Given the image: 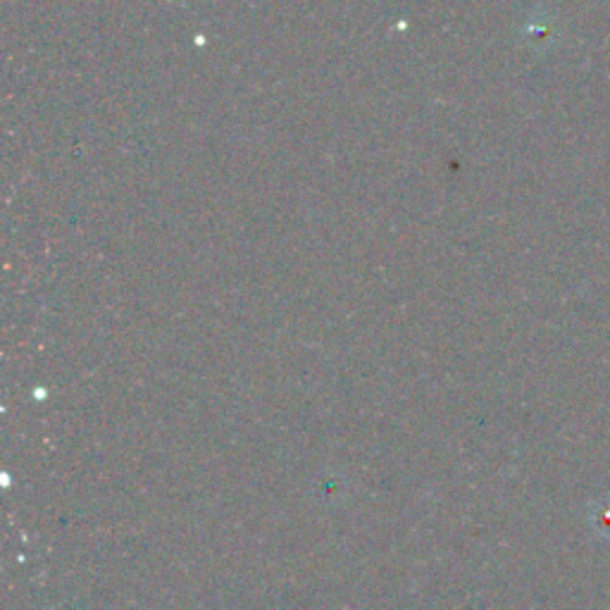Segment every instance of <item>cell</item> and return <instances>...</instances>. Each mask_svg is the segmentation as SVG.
I'll return each instance as SVG.
<instances>
[{
  "label": "cell",
  "mask_w": 610,
  "mask_h": 610,
  "mask_svg": "<svg viewBox=\"0 0 610 610\" xmlns=\"http://www.w3.org/2000/svg\"><path fill=\"white\" fill-rule=\"evenodd\" d=\"M591 523L603 534V537H610V501H603L597 508H593Z\"/></svg>",
  "instance_id": "6da1fadb"
}]
</instances>
